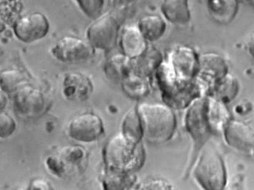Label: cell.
Returning a JSON list of instances; mask_svg holds the SVG:
<instances>
[{
  "instance_id": "obj_1",
  "label": "cell",
  "mask_w": 254,
  "mask_h": 190,
  "mask_svg": "<svg viewBox=\"0 0 254 190\" xmlns=\"http://www.w3.org/2000/svg\"><path fill=\"white\" fill-rule=\"evenodd\" d=\"M228 111L212 99L195 102L186 117L187 130L196 141H204L212 134L224 129L229 121Z\"/></svg>"
},
{
  "instance_id": "obj_2",
  "label": "cell",
  "mask_w": 254,
  "mask_h": 190,
  "mask_svg": "<svg viewBox=\"0 0 254 190\" xmlns=\"http://www.w3.org/2000/svg\"><path fill=\"white\" fill-rule=\"evenodd\" d=\"M142 136L153 144H161L170 140L176 128V117L168 106L142 103L137 110Z\"/></svg>"
},
{
  "instance_id": "obj_3",
  "label": "cell",
  "mask_w": 254,
  "mask_h": 190,
  "mask_svg": "<svg viewBox=\"0 0 254 190\" xmlns=\"http://www.w3.org/2000/svg\"><path fill=\"white\" fill-rule=\"evenodd\" d=\"M104 158L107 170L132 174L143 164L145 152L140 142L121 133L108 142Z\"/></svg>"
},
{
  "instance_id": "obj_4",
  "label": "cell",
  "mask_w": 254,
  "mask_h": 190,
  "mask_svg": "<svg viewBox=\"0 0 254 190\" xmlns=\"http://www.w3.org/2000/svg\"><path fill=\"white\" fill-rule=\"evenodd\" d=\"M193 175L204 190H223L227 185V174L223 160L215 150L201 153L193 168Z\"/></svg>"
},
{
  "instance_id": "obj_5",
  "label": "cell",
  "mask_w": 254,
  "mask_h": 190,
  "mask_svg": "<svg viewBox=\"0 0 254 190\" xmlns=\"http://www.w3.org/2000/svg\"><path fill=\"white\" fill-rule=\"evenodd\" d=\"M51 52L55 58L63 63H78L91 58L94 55V49L89 42L66 36L56 43Z\"/></svg>"
},
{
  "instance_id": "obj_6",
  "label": "cell",
  "mask_w": 254,
  "mask_h": 190,
  "mask_svg": "<svg viewBox=\"0 0 254 190\" xmlns=\"http://www.w3.org/2000/svg\"><path fill=\"white\" fill-rule=\"evenodd\" d=\"M13 103L17 114L25 118L38 117L47 108L44 94L29 85H24L14 93Z\"/></svg>"
},
{
  "instance_id": "obj_7",
  "label": "cell",
  "mask_w": 254,
  "mask_h": 190,
  "mask_svg": "<svg viewBox=\"0 0 254 190\" xmlns=\"http://www.w3.org/2000/svg\"><path fill=\"white\" fill-rule=\"evenodd\" d=\"M104 132L103 123L100 117L92 113H85L74 117L68 126V133L80 142L95 141Z\"/></svg>"
},
{
  "instance_id": "obj_8",
  "label": "cell",
  "mask_w": 254,
  "mask_h": 190,
  "mask_svg": "<svg viewBox=\"0 0 254 190\" xmlns=\"http://www.w3.org/2000/svg\"><path fill=\"white\" fill-rule=\"evenodd\" d=\"M119 24L113 15H107L91 24L87 32L88 42L93 48L109 50L116 44Z\"/></svg>"
},
{
  "instance_id": "obj_9",
  "label": "cell",
  "mask_w": 254,
  "mask_h": 190,
  "mask_svg": "<svg viewBox=\"0 0 254 190\" xmlns=\"http://www.w3.org/2000/svg\"><path fill=\"white\" fill-rule=\"evenodd\" d=\"M49 28L50 24L46 15L35 12L17 21L14 31L18 39L25 43H32L44 38Z\"/></svg>"
},
{
  "instance_id": "obj_10",
  "label": "cell",
  "mask_w": 254,
  "mask_h": 190,
  "mask_svg": "<svg viewBox=\"0 0 254 190\" xmlns=\"http://www.w3.org/2000/svg\"><path fill=\"white\" fill-rule=\"evenodd\" d=\"M170 61V69L166 64H162L169 75L177 76L178 79L176 80L178 81H190L192 79L198 67L197 60L192 49L180 48L171 55Z\"/></svg>"
},
{
  "instance_id": "obj_11",
  "label": "cell",
  "mask_w": 254,
  "mask_h": 190,
  "mask_svg": "<svg viewBox=\"0 0 254 190\" xmlns=\"http://www.w3.org/2000/svg\"><path fill=\"white\" fill-rule=\"evenodd\" d=\"M226 141L231 147L245 153L254 149V132L252 128L243 122L232 120L223 129Z\"/></svg>"
},
{
  "instance_id": "obj_12",
  "label": "cell",
  "mask_w": 254,
  "mask_h": 190,
  "mask_svg": "<svg viewBox=\"0 0 254 190\" xmlns=\"http://www.w3.org/2000/svg\"><path fill=\"white\" fill-rule=\"evenodd\" d=\"M120 43L122 51L128 58L140 57L146 51V41L136 26L128 25L124 28Z\"/></svg>"
},
{
  "instance_id": "obj_13",
  "label": "cell",
  "mask_w": 254,
  "mask_h": 190,
  "mask_svg": "<svg viewBox=\"0 0 254 190\" xmlns=\"http://www.w3.org/2000/svg\"><path fill=\"white\" fill-rule=\"evenodd\" d=\"M63 85L64 94L69 100H85L92 92V83L82 74H69L64 80Z\"/></svg>"
},
{
  "instance_id": "obj_14",
  "label": "cell",
  "mask_w": 254,
  "mask_h": 190,
  "mask_svg": "<svg viewBox=\"0 0 254 190\" xmlns=\"http://www.w3.org/2000/svg\"><path fill=\"white\" fill-rule=\"evenodd\" d=\"M199 62L198 67L202 75L219 79L227 74V64L219 55L216 54L202 55Z\"/></svg>"
},
{
  "instance_id": "obj_15",
  "label": "cell",
  "mask_w": 254,
  "mask_h": 190,
  "mask_svg": "<svg viewBox=\"0 0 254 190\" xmlns=\"http://www.w3.org/2000/svg\"><path fill=\"white\" fill-rule=\"evenodd\" d=\"M162 12L166 18L177 24H184L190 21V13L188 1L167 0L162 6Z\"/></svg>"
},
{
  "instance_id": "obj_16",
  "label": "cell",
  "mask_w": 254,
  "mask_h": 190,
  "mask_svg": "<svg viewBox=\"0 0 254 190\" xmlns=\"http://www.w3.org/2000/svg\"><path fill=\"white\" fill-rule=\"evenodd\" d=\"M138 28L145 39L155 41L165 33L166 24L159 15H145L141 18Z\"/></svg>"
},
{
  "instance_id": "obj_17",
  "label": "cell",
  "mask_w": 254,
  "mask_h": 190,
  "mask_svg": "<svg viewBox=\"0 0 254 190\" xmlns=\"http://www.w3.org/2000/svg\"><path fill=\"white\" fill-rule=\"evenodd\" d=\"M101 181L104 190H125L134 185L136 178L132 174L107 170Z\"/></svg>"
},
{
  "instance_id": "obj_18",
  "label": "cell",
  "mask_w": 254,
  "mask_h": 190,
  "mask_svg": "<svg viewBox=\"0 0 254 190\" xmlns=\"http://www.w3.org/2000/svg\"><path fill=\"white\" fill-rule=\"evenodd\" d=\"M132 68L130 58L125 55H114L110 59L105 66V71L108 77L112 79H125L129 75Z\"/></svg>"
},
{
  "instance_id": "obj_19",
  "label": "cell",
  "mask_w": 254,
  "mask_h": 190,
  "mask_svg": "<svg viewBox=\"0 0 254 190\" xmlns=\"http://www.w3.org/2000/svg\"><path fill=\"white\" fill-rule=\"evenodd\" d=\"M209 9L213 18L221 23L232 21L238 10L236 1H209Z\"/></svg>"
},
{
  "instance_id": "obj_20",
  "label": "cell",
  "mask_w": 254,
  "mask_h": 190,
  "mask_svg": "<svg viewBox=\"0 0 254 190\" xmlns=\"http://www.w3.org/2000/svg\"><path fill=\"white\" fill-rule=\"evenodd\" d=\"M26 83L25 75L18 69L6 70L0 75V87L6 93H15Z\"/></svg>"
},
{
  "instance_id": "obj_21",
  "label": "cell",
  "mask_w": 254,
  "mask_h": 190,
  "mask_svg": "<svg viewBox=\"0 0 254 190\" xmlns=\"http://www.w3.org/2000/svg\"><path fill=\"white\" fill-rule=\"evenodd\" d=\"M238 82L230 75H225L216 82L214 92L222 101L229 102L238 92Z\"/></svg>"
},
{
  "instance_id": "obj_22",
  "label": "cell",
  "mask_w": 254,
  "mask_h": 190,
  "mask_svg": "<svg viewBox=\"0 0 254 190\" xmlns=\"http://www.w3.org/2000/svg\"><path fill=\"white\" fill-rule=\"evenodd\" d=\"M122 134L135 141L140 142L142 132L137 110H131L125 116L122 125Z\"/></svg>"
},
{
  "instance_id": "obj_23",
  "label": "cell",
  "mask_w": 254,
  "mask_h": 190,
  "mask_svg": "<svg viewBox=\"0 0 254 190\" xmlns=\"http://www.w3.org/2000/svg\"><path fill=\"white\" fill-rule=\"evenodd\" d=\"M123 86L125 92L131 97H141L147 91L145 82L136 75H128L124 79Z\"/></svg>"
},
{
  "instance_id": "obj_24",
  "label": "cell",
  "mask_w": 254,
  "mask_h": 190,
  "mask_svg": "<svg viewBox=\"0 0 254 190\" xmlns=\"http://www.w3.org/2000/svg\"><path fill=\"white\" fill-rule=\"evenodd\" d=\"M16 124L13 118L4 111L0 112V137L5 138L15 132Z\"/></svg>"
},
{
  "instance_id": "obj_25",
  "label": "cell",
  "mask_w": 254,
  "mask_h": 190,
  "mask_svg": "<svg viewBox=\"0 0 254 190\" xmlns=\"http://www.w3.org/2000/svg\"><path fill=\"white\" fill-rule=\"evenodd\" d=\"M139 190H174V188L168 181L161 178H153L142 182Z\"/></svg>"
},
{
  "instance_id": "obj_26",
  "label": "cell",
  "mask_w": 254,
  "mask_h": 190,
  "mask_svg": "<svg viewBox=\"0 0 254 190\" xmlns=\"http://www.w3.org/2000/svg\"><path fill=\"white\" fill-rule=\"evenodd\" d=\"M160 55L156 51H150L148 55H145L140 63V70L144 72H149L153 70V68L157 66L160 61Z\"/></svg>"
},
{
  "instance_id": "obj_27",
  "label": "cell",
  "mask_w": 254,
  "mask_h": 190,
  "mask_svg": "<svg viewBox=\"0 0 254 190\" xmlns=\"http://www.w3.org/2000/svg\"><path fill=\"white\" fill-rule=\"evenodd\" d=\"M80 7L89 16L96 17L100 13L103 5L102 1H80Z\"/></svg>"
},
{
  "instance_id": "obj_28",
  "label": "cell",
  "mask_w": 254,
  "mask_h": 190,
  "mask_svg": "<svg viewBox=\"0 0 254 190\" xmlns=\"http://www.w3.org/2000/svg\"><path fill=\"white\" fill-rule=\"evenodd\" d=\"M27 190H54L51 184L46 179H35L31 181Z\"/></svg>"
},
{
  "instance_id": "obj_29",
  "label": "cell",
  "mask_w": 254,
  "mask_h": 190,
  "mask_svg": "<svg viewBox=\"0 0 254 190\" xmlns=\"http://www.w3.org/2000/svg\"><path fill=\"white\" fill-rule=\"evenodd\" d=\"M6 104H7V99H6L4 95L0 92V112H1L3 109L5 107Z\"/></svg>"
}]
</instances>
